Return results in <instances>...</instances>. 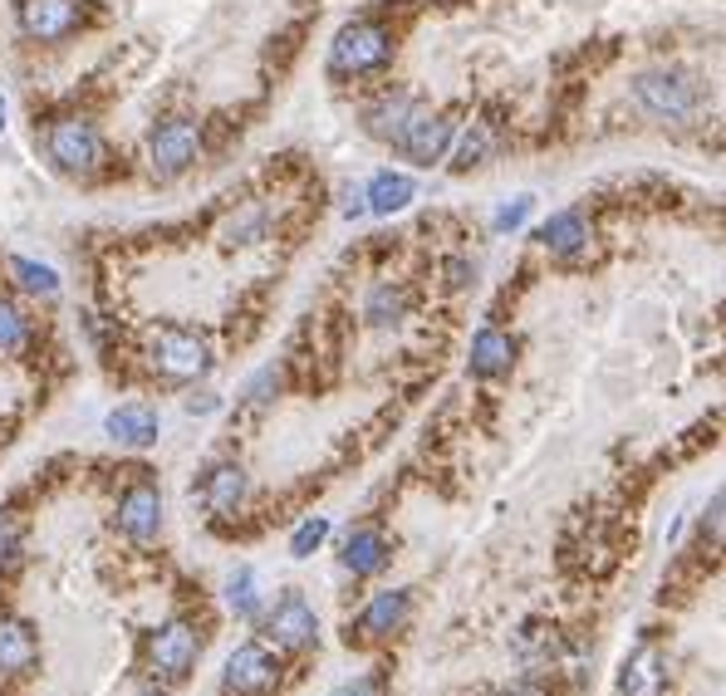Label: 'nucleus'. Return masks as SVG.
<instances>
[{
	"instance_id": "nucleus-3",
	"label": "nucleus",
	"mask_w": 726,
	"mask_h": 696,
	"mask_svg": "<svg viewBox=\"0 0 726 696\" xmlns=\"http://www.w3.org/2000/svg\"><path fill=\"white\" fill-rule=\"evenodd\" d=\"M49 157H55L64 172L88 176V172H98L104 143H98L94 123H84V118H59V123L49 127Z\"/></svg>"
},
{
	"instance_id": "nucleus-9",
	"label": "nucleus",
	"mask_w": 726,
	"mask_h": 696,
	"mask_svg": "<svg viewBox=\"0 0 726 696\" xmlns=\"http://www.w3.org/2000/svg\"><path fill=\"white\" fill-rule=\"evenodd\" d=\"M265 633L280 647H310L314 637H319V618H314V608L304 603L300 594H285L280 603L265 613Z\"/></svg>"
},
{
	"instance_id": "nucleus-8",
	"label": "nucleus",
	"mask_w": 726,
	"mask_h": 696,
	"mask_svg": "<svg viewBox=\"0 0 726 696\" xmlns=\"http://www.w3.org/2000/svg\"><path fill=\"white\" fill-rule=\"evenodd\" d=\"M196 152H202V133L186 118H172V123H162L153 133V172L157 176H182L196 162Z\"/></svg>"
},
{
	"instance_id": "nucleus-17",
	"label": "nucleus",
	"mask_w": 726,
	"mask_h": 696,
	"mask_svg": "<svg viewBox=\"0 0 726 696\" xmlns=\"http://www.w3.org/2000/svg\"><path fill=\"white\" fill-rule=\"evenodd\" d=\"M412 196H418V186H412V176H402V172H378L368 186H363V206H368L373 216L402 211Z\"/></svg>"
},
{
	"instance_id": "nucleus-11",
	"label": "nucleus",
	"mask_w": 726,
	"mask_h": 696,
	"mask_svg": "<svg viewBox=\"0 0 726 696\" xmlns=\"http://www.w3.org/2000/svg\"><path fill=\"white\" fill-rule=\"evenodd\" d=\"M20 20H25V29L35 39H64L78 25V5L74 0H25Z\"/></svg>"
},
{
	"instance_id": "nucleus-16",
	"label": "nucleus",
	"mask_w": 726,
	"mask_h": 696,
	"mask_svg": "<svg viewBox=\"0 0 726 696\" xmlns=\"http://www.w3.org/2000/svg\"><path fill=\"white\" fill-rule=\"evenodd\" d=\"M35 633H29L20 618H0V676H15V672H25L29 662H35Z\"/></svg>"
},
{
	"instance_id": "nucleus-34",
	"label": "nucleus",
	"mask_w": 726,
	"mask_h": 696,
	"mask_svg": "<svg viewBox=\"0 0 726 696\" xmlns=\"http://www.w3.org/2000/svg\"><path fill=\"white\" fill-rule=\"evenodd\" d=\"M0 127H5V98H0Z\"/></svg>"
},
{
	"instance_id": "nucleus-22",
	"label": "nucleus",
	"mask_w": 726,
	"mask_h": 696,
	"mask_svg": "<svg viewBox=\"0 0 726 696\" xmlns=\"http://www.w3.org/2000/svg\"><path fill=\"white\" fill-rule=\"evenodd\" d=\"M265 235V206H241L235 216H226L221 241L226 245H255Z\"/></svg>"
},
{
	"instance_id": "nucleus-30",
	"label": "nucleus",
	"mask_w": 726,
	"mask_h": 696,
	"mask_svg": "<svg viewBox=\"0 0 726 696\" xmlns=\"http://www.w3.org/2000/svg\"><path fill=\"white\" fill-rule=\"evenodd\" d=\"M530 206H535L530 196H516V202H506V206L496 211V231H516V225H525Z\"/></svg>"
},
{
	"instance_id": "nucleus-27",
	"label": "nucleus",
	"mask_w": 726,
	"mask_h": 696,
	"mask_svg": "<svg viewBox=\"0 0 726 696\" xmlns=\"http://www.w3.org/2000/svg\"><path fill=\"white\" fill-rule=\"evenodd\" d=\"M402 314V290H392V284H378V290L368 294V323H392Z\"/></svg>"
},
{
	"instance_id": "nucleus-4",
	"label": "nucleus",
	"mask_w": 726,
	"mask_h": 696,
	"mask_svg": "<svg viewBox=\"0 0 726 696\" xmlns=\"http://www.w3.org/2000/svg\"><path fill=\"white\" fill-rule=\"evenodd\" d=\"M280 682V662L265 643H241L231 657H226V692L235 696H265Z\"/></svg>"
},
{
	"instance_id": "nucleus-14",
	"label": "nucleus",
	"mask_w": 726,
	"mask_h": 696,
	"mask_svg": "<svg viewBox=\"0 0 726 696\" xmlns=\"http://www.w3.org/2000/svg\"><path fill=\"white\" fill-rule=\"evenodd\" d=\"M540 245H545L549 255H579L589 245V221L579 211H555L540 225Z\"/></svg>"
},
{
	"instance_id": "nucleus-29",
	"label": "nucleus",
	"mask_w": 726,
	"mask_h": 696,
	"mask_svg": "<svg viewBox=\"0 0 726 696\" xmlns=\"http://www.w3.org/2000/svg\"><path fill=\"white\" fill-rule=\"evenodd\" d=\"M0 569H5V574L20 569V535H15L10 520H0Z\"/></svg>"
},
{
	"instance_id": "nucleus-31",
	"label": "nucleus",
	"mask_w": 726,
	"mask_h": 696,
	"mask_svg": "<svg viewBox=\"0 0 726 696\" xmlns=\"http://www.w3.org/2000/svg\"><path fill=\"white\" fill-rule=\"evenodd\" d=\"M329 696H383V682L378 676H359V682H343L339 692H329Z\"/></svg>"
},
{
	"instance_id": "nucleus-19",
	"label": "nucleus",
	"mask_w": 726,
	"mask_h": 696,
	"mask_svg": "<svg viewBox=\"0 0 726 696\" xmlns=\"http://www.w3.org/2000/svg\"><path fill=\"white\" fill-rule=\"evenodd\" d=\"M108 437L123 447H147L157 441V412L153 407H118L108 412Z\"/></svg>"
},
{
	"instance_id": "nucleus-33",
	"label": "nucleus",
	"mask_w": 726,
	"mask_h": 696,
	"mask_svg": "<svg viewBox=\"0 0 726 696\" xmlns=\"http://www.w3.org/2000/svg\"><path fill=\"white\" fill-rule=\"evenodd\" d=\"M186 412H216V398L202 392V398H186Z\"/></svg>"
},
{
	"instance_id": "nucleus-6",
	"label": "nucleus",
	"mask_w": 726,
	"mask_h": 696,
	"mask_svg": "<svg viewBox=\"0 0 726 696\" xmlns=\"http://www.w3.org/2000/svg\"><path fill=\"white\" fill-rule=\"evenodd\" d=\"M196 627L192 623H167V627H157L153 637H147V662H153V672L157 676H167V682H182L186 672H192V662H196Z\"/></svg>"
},
{
	"instance_id": "nucleus-10",
	"label": "nucleus",
	"mask_w": 726,
	"mask_h": 696,
	"mask_svg": "<svg viewBox=\"0 0 726 696\" xmlns=\"http://www.w3.org/2000/svg\"><path fill=\"white\" fill-rule=\"evenodd\" d=\"M118 525H123V535L137 539V545L157 539V529H162V496H157L153 480H137V486L118 500Z\"/></svg>"
},
{
	"instance_id": "nucleus-2",
	"label": "nucleus",
	"mask_w": 726,
	"mask_h": 696,
	"mask_svg": "<svg viewBox=\"0 0 726 696\" xmlns=\"http://www.w3.org/2000/svg\"><path fill=\"white\" fill-rule=\"evenodd\" d=\"M392 54V39L383 25H368V20H353L334 35L329 45V64L334 74H368V69H383Z\"/></svg>"
},
{
	"instance_id": "nucleus-23",
	"label": "nucleus",
	"mask_w": 726,
	"mask_h": 696,
	"mask_svg": "<svg viewBox=\"0 0 726 696\" xmlns=\"http://www.w3.org/2000/svg\"><path fill=\"white\" fill-rule=\"evenodd\" d=\"M10 274H15V280L25 284L29 294H45V300H55V294H59V274L49 270V265H39V260L15 255V260H10Z\"/></svg>"
},
{
	"instance_id": "nucleus-21",
	"label": "nucleus",
	"mask_w": 726,
	"mask_h": 696,
	"mask_svg": "<svg viewBox=\"0 0 726 696\" xmlns=\"http://www.w3.org/2000/svg\"><path fill=\"white\" fill-rule=\"evenodd\" d=\"M412 108H418L412 98H392V94H388V98H378V103L363 113V127H368L378 143H392V137L402 133V123L412 118Z\"/></svg>"
},
{
	"instance_id": "nucleus-12",
	"label": "nucleus",
	"mask_w": 726,
	"mask_h": 696,
	"mask_svg": "<svg viewBox=\"0 0 726 696\" xmlns=\"http://www.w3.org/2000/svg\"><path fill=\"white\" fill-rule=\"evenodd\" d=\"M339 559H343V569H353V574H378V569L388 564V545H383L378 529L359 525V529H349V535H343Z\"/></svg>"
},
{
	"instance_id": "nucleus-28",
	"label": "nucleus",
	"mask_w": 726,
	"mask_h": 696,
	"mask_svg": "<svg viewBox=\"0 0 726 696\" xmlns=\"http://www.w3.org/2000/svg\"><path fill=\"white\" fill-rule=\"evenodd\" d=\"M25 343V319H20L15 304L0 300V353H15Z\"/></svg>"
},
{
	"instance_id": "nucleus-25",
	"label": "nucleus",
	"mask_w": 726,
	"mask_h": 696,
	"mask_svg": "<svg viewBox=\"0 0 726 696\" xmlns=\"http://www.w3.org/2000/svg\"><path fill=\"white\" fill-rule=\"evenodd\" d=\"M491 143H496L491 123H471V133L461 137V147H457V167H476V162H486Z\"/></svg>"
},
{
	"instance_id": "nucleus-35",
	"label": "nucleus",
	"mask_w": 726,
	"mask_h": 696,
	"mask_svg": "<svg viewBox=\"0 0 726 696\" xmlns=\"http://www.w3.org/2000/svg\"><path fill=\"white\" fill-rule=\"evenodd\" d=\"M506 696H540V692H506Z\"/></svg>"
},
{
	"instance_id": "nucleus-13",
	"label": "nucleus",
	"mask_w": 726,
	"mask_h": 696,
	"mask_svg": "<svg viewBox=\"0 0 726 696\" xmlns=\"http://www.w3.org/2000/svg\"><path fill=\"white\" fill-rule=\"evenodd\" d=\"M510 358H516V339H510V333L481 329L476 339H471V373H476V378H496V373H506Z\"/></svg>"
},
{
	"instance_id": "nucleus-7",
	"label": "nucleus",
	"mask_w": 726,
	"mask_h": 696,
	"mask_svg": "<svg viewBox=\"0 0 726 696\" xmlns=\"http://www.w3.org/2000/svg\"><path fill=\"white\" fill-rule=\"evenodd\" d=\"M153 363L167 373V378H202V373L211 368V349H206L202 333L162 329L153 339Z\"/></svg>"
},
{
	"instance_id": "nucleus-5",
	"label": "nucleus",
	"mask_w": 726,
	"mask_h": 696,
	"mask_svg": "<svg viewBox=\"0 0 726 696\" xmlns=\"http://www.w3.org/2000/svg\"><path fill=\"white\" fill-rule=\"evenodd\" d=\"M447 143H451V123H447V118H437L432 108H422V103L412 108V118L402 123V133L392 137V147H398L408 162H418V167L441 162Z\"/></svg>"
},
{
	"instance_id": "nucleus-18",
	"label": "nucleus",
	"mask_w": 726,
	"mask_h": 696,
	"mask_svg": "<svg viewBox=\"0 0 726 696\" xmlns=\"http://www.w3.org/2000/svg\"><path fill=\"white\" fill-rule=\"evenodd\" d=\"M245 496V471L231 466V461H221V466H211V476H206L202 486V500L216 510V515H231L235 505H241Z\"/></svg>"
},
{
	"instance_id": "nucleus-24",
	"label": "nucleus",
	"mask_w": 726,
	"mask_h": 696,
	"mask_svg": "<svg viewBox=\"0 0 726 696\" xmlns=\"http://www.w3.org/2000/svg\"><path fill=\"white\" fill-rule=\"evenodd\" d=\"M226 603L235 618H255L261 608V588H255V569H235V578L226 584Z\"/></svg>"
},
{
	"instance_id": "nucleus-15",
	"label": "nucleus",
	"mask_w": 726,
	"mask_h": 696,
	"mask_svg": "<svg viewBox=\"0 0 726 696\" xmlns=\"http://www.w3.org/2000/svg\"><path fill=\"white\" fill-rule=\"evenodd\" d=\"M618 692L624 696H663V652H657V647H638L624 667Z\"/></svg>"
},
{
	"instance_id": "nucleus-26",
	"label": "nucleus",
	"mask_w": 726,
	"mask_h": 696,
	"mask_svg": "<svg viewBox=\"0 0 726 696\" xmlns=\"http://www.w3.org/2000/svg\"><path fill=\"white\" fill-rule=\"evenodd\" d=\"M324 539H329V520H324V515L304 520V525L294 529V539H290V554H294V559H310L314 549L324 545Z\"/></svg>"
},
{
	"instance_id": "nucleus-1",
	"label": "nucleus",
	"mask_w": 726,
	"mask_h": 696,
	"mask_svg": "<svg viewBox=\"0 0 726 696\" xmlns=\"http://www.w3.org/2000/svg\"><path fill=\"white\" fill-rule=\"evenodd\" d=\"M638 94V108H643L648 118H657V123H692L697 113H702V88H697L692 74H682V69H653V74H643L633 84Z\"/></svg>"
},
{
	"instance_id": "nucleus-20",
	"label": "nucleus",
	"mask_w": 726,
	"mask_h": 696,
	"mask_svg": "<svg viewBox=\"0 0 726 696\" xmlns=\"http://www.w3.org/2000/svg\"><path fill=\"white\" fill-rule=\"evenodd\" d=\"M408 603L412 598L402 594V588H388V594H378L359 613V627L363 633H392V627H402V618H408Z\"/></svg>"
},
{
	"instance_id": "nucleus-32",
	"label": "nucleus",
	"mask_w": 726,
	"mask_h": 696,
	"mask_svg": "<svg viewBox=\"0 0 726 696\" xmlns=\"http://www.w3.org/2000/svg\"><path fill=\"white\" fill-rule=\"evenodd\" d=\"M270 388H275V368H265L261 378L251 382V392H245V398H251V407H261V402H270V398H265V392H270Z\"/></svg>"
}]
</instances>
